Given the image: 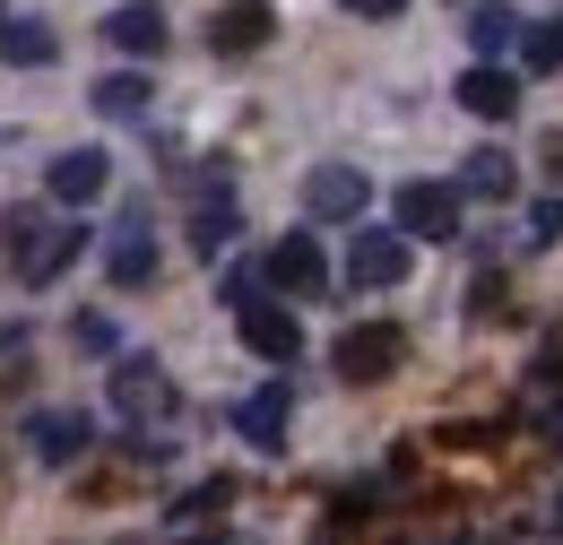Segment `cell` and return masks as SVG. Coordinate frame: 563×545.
<instances>
[{
    "label": "cell",
    "mask_w": 563,
    "mask_h": 545,
    "mask_svg": "<svg viewBox=\"0 0 563 545\" xmlns=\"http://www.w3.org/2000/svg\"><path fill=\"white\" fill-rule=\"evenodd\" d=\"M78 252H87V234H78L70 216H44V208H18L9 216V269L26 277V286H53Z\"/></svg>",
    "instance_id": "cell-1"
},
{
    "label": "cell",
    "mask_w": 563,
    "mask_h": 545,
    "mask_svg": "<svg viewBox=\"0 0 563 545\" xmlns=\"http://www.w3.org/2000/svg\"><path fill=\"white\" fill-rule=\"evenodd\" d=\"M399 355H408V330L399 321H355L347 338H339V381H390L399 372Z\"/></svg>",
    "instance_id": "cell-2"
},
{
    "label": "cell",
    "mask_w": 563,
    "mask_h": 545,
    "mask_svg": "<svg viewBox=\"0 0 563 545\" xmlns=\"http://www.w3.org/2000/svg\"><path fill=\"white\" fill-rule=\"evenodd\" d=\"M113 415H131V424H165L174 415V381H165L156 355H122L113 364Z\"/></svg>",
    "instance_id": "cell-3"
},
{
    "label": "cell",
    "mask_w": 563,
    "mask_h": 545,
    "mask_svg": "<svg viewBox=\"0 0 563 545\" xmlns=\"http://www.w3.org/2000/svg\"><path fill=\"white\" fill-rule=\"evenodd\" d=\"M399 234L408 243H451L460 234V182H408L399 191Z\"/></svg>",
    "instance_id": "cell-4"
},
{
    "label": "cell",
    "mask_w": 563,
    "mask_h": 545,
    "mask_svg": "<svg viewBox=\"0 0 563 545\" xmlns=\"http://www.w3.org/2000/svg\"><path fill=\"white\" fill-rule=\"evenodd\" d=\"M364 200H373V182H364L355 165H312V174H303V208H312L321 225H347V216H364Z\"/></svg>",
    "instance_id": "cell-5"
},
{
    "label": "cell",
    "mask_w": 563,
    "mask_h": 545,
    "mask_svg": "<svg viewBox=\"0 0 563 545\" xmlns=\"http://www.w3.org/2000/svg\"><path fill=\"white\" fill-rule=\"evenodd\" d=\"M261 269H269L278 294H303V303H312V294H330V260H321V243H312V234L269 243V260H261Z\"/></svg>",
    "instance_id": "cell-6"
},
{
    "label": "cell",
    "mask_w": 563,
    "mask_h": 545,
    "mask_svg": "<svg viewBox=\"0 0 563 545\" xmlns=\"http://www.w3.org/2000/svg\"><path fill=\"white\" fill-rule=\"evenodd\" d=\"M286 415H295V390L269 381V390H252V399L234 408V433H243L252 451H286Z\"/></svg>",
    "instance_id": "cell-7"
},
{
    "label": "cell",
    "mask_w": 563,
    "mask_h": 545,
    "mask_svg": "<svg viewBox=\"0 0 563 545\" xmlns=\"http://www.w3.org/2000/svg\"><path fill=\"white\" fill-rule=\"evenodd\" d=\"M53 200L62 208H87V200H104V182H113V165H104V147H70V156H53Z\"/></svg>",
    "instance_id": "cell-8"
},
{
    "label": "cell",
    "mask_w": 563,
    "mask_h": 545,
    "mask_svg": "<svg viewBox=\"0 0 563 545\" xmlns=\"http://www.w3.org/2000/svg\"><path fill=\"white\" fill-rule=\"evenodd\" d=\"M460 104H468L477 122H511V113H520V78L477 62V69H460Z\"/></svg>",
    "instance_id": "cell-9"
},
{
    "label": "cell",
    "mask_w": 563,
    "mask_h": 545,
    "mask_svg": "<svg viewBox=\"0 0 563 545\" xmlns=\"http://www.w3.org/2000/svg\"><path fill=\"white\" fill-rule=\"evenodd\" d=\"M269 35H278L269 0H225V9H217V26H209V44H217V53H261Z\"/></svg>",
    "instance_id": "cell-10"
},
{
    "label": "cell",
    "mask_w": 563,
    "mask_h": 545,
    "mask_svg": "<svg viewBox=\"0 0 563 545\" xmlns=\"http://www.w3.org/2000/svg\"><path fill=\"white\" fill-rule=\"evenodd\" d=\"M347 277L355 286H399V277H408V234H355Z\"/></svg>",
    "instance_id": "cell-11"
},
{
    "label": "cell",
    "mask_w": 563,
    "mask_h": 545,
    "mask_svg": "<svg viewBox=\"0 0 563 545\" xmlns=\"http://www.w3.org/2000/svg\"><path fill=\"white\" fill-rule=\"evenodd\" d=\"M87 442H96V415H35V424H26V451L53 459V468H70Z\"/></svg>",
    "instance_id": "cell-12"
},
{
    "label": "cell",
    "mask_w": 563,
    "mask_h": 545,
    "mask_svg": "<svg viewBox=\"0 0 563 545\" xmlns=\"http://www.w3.org/2000/svg\"><path fill=\"white\" fill-rule=\"evenodd\" d=\"M243 346L269 355V364H286V355L303 346V330H295V312H278V303H252V312H243Z\"/></svg>",
    "instance_id": "cell-13"
},
{
    "label": "cell",
    "mask_w": 563,
    "mask_h": 545,
    "mask_svg": "<svg viewBox=\"0 0 563 545\" xmlns=\"http://www.w3.org/2000/svg\"><path fill=\"white\" fill-rule=\"evenodd\" d=\"M104 35H113L122 53H165V9L131 0V9H113V18H104Z\"/></svg>",
    "instance_id": "cell-14"
},
{
    "label": "cell",
    "mask_w": 563,
    "mask_h": 545,
    "mask_svg": "<svg viewBox=\"0 0 563 545\" xmlns=\"http://www.w3.org/2000/svg\"><path fill=\"white\" fill-rule=\"evenodd\" d=\"M96 113H104V122L147 113V69H113V78H96Z\"/></svg>",
    "instance_id": "cell-15"
},
{
    "label": "cell",
    "mask_w": 563,
    "mask_h": 545,
    "mask_svg": "<svg viewBox=\"0 0 563 545\" xmlns=\"http://www.w3.org/2000/svg\"><path fill=\"white\" fill-rule=\"evenodd\" d=\"M0 62H53V26L44 18H0Z\"/></svg>",
    "instance_id": "cell-16"
},
{
    "label": "cell",
    "mask_w": 563,
    "mask_h": 545,
    "mask_svg": "<svg viewBox=\"0 0 563 545\" xmlns=\"http://www.w3.org/2000/svg\"><path fill=\"white\" fill-rule=\"evenodd\" d=\"M113 277H122V286H147V277H156V243H147V225H140V216H131V225L113 234Z\"/></svg>",
    "instance_id": "cell-17"
},
{
    "label": "cell",
    "mask_w": 563,
    "mask_h": 545,
    "mask_svg": "<svg viewBox=\"0 0 563 545\" xmlns=\"http://www.w3.org/2000/svg\"><path fill=\"white\" fill-rule=\"evenodd\" d=\"M511 182H520V174H511V156H503V147H477V156H468V174H460V191H477V200H511Z\"/></svg>",
    "instance_id": "cell-18"
},
{
    "label": "cell",
    "mask_w": 563,
    "mask_h": 545,
    "mask_svg": "<svg viewBox=\"0 0 563 545\" xmlns=\"http://www.w3.org/2000/svg\"><path fill=\"white\" fill-rule=\"evenodd\" d=\"M234 225H243V208H234V200H200V208H191V252H225Z\"/></svg>",
    "instance_id": "cell-19"
},
{
    "label": "cell",
    "mask_w": 563,
    "mask_h": 545,
    "mask_svg": "<svg viewBox=\"0 0 563 545\" xmlns=\"http://www.w3.org/2000/svg\"><path fill=\"white\" fill-rule=\"evenodd\" d=\"M225 502H234V485L209 477V485H191V493H183V502H174L165 520H174V529H191V520H209V511H225Z\"/></svg>",
    "instance_id": "cell-20"
},
{
    "label": "cell",
    "mask_w": 563,
    "mask_h": 545,
    "mask_svg": "<svg viewBox=\"0 0 563 545\" xmlns=\"http://www.w3.org/2000/svg\"><path fill=\"white\" fill-rule=\"evenodd\" d=\"M520 62H529V69H563V18H547V26L520 35Z\"/></svg>",
    "instance_id": "cell-21"
},
{
    "label": "cell",
    "mask_w": 563,
    "mask_h": 545,
    "mask_svg": "<svg viewBox=\"0 0 563 545\" xmlns=\"http://www.w3.org/2000/svg\"><path fill=\"white\" fill-rule=\"evenodd\" d=\"M70 338L87 346V355H113V321H104V312H78V321H70Z\"/></svg>",
    "instance_id": "cell-22"
},
{
    "label": "cell",
    "mask_w": 563,
    "mask_h": 545,
    "mask_svg": "<svg viewBox=\"0 0 563 545\" xmlns=\"http://www.w3.org/2000/svg\"><path fill=\"white\" fill-rule=\"evenodd\" d=\"M468 35H477V44H511V9H477V18H468Z\"/></svg>",
    "instance_id": "cell-23"
},
{
    "label": "cell",
    "mask_w": 563,
    "mask_h": 545,
    "mask_svg": "<svg viewBox=\"0 0 563 545\" xmlns=\"http://www.w3.org/2000/svg\"><path fill=\"white\" fill-rule=\"evenodd\" d=\"M555 234H563V200H547L538 216H529V243H555Z\"/></svg>",
    "instance_id": "cell-24"
},
{
    "label": "cell",
    "mask_w": 563,
    "mask_h": 545,
    "mask_svg": "<svg viewBox=\"0 0 563 545\" xmlns=\"http://www.w3.org/2000/svg\"><path fill=\"white\" fill-rule=\"evenodd\" d=\"M355 18H399V9H408V0H347Z\"/></svg>",
    "instance_id": "cell-25"
},
{
    "label": "cell",
    "mask_w": 563,
    "mask_h": 545,
    "mask_svg": "<svg viewBox=\"0 0 563 545\" xmlns=\"http://www.w3.org/2000/svg\"><path fill=\"white\" fill-rule=\"evenodd\" d=\"M183 545H217V537H183Z\"/></svg>",
    "instance_id": "cell-26"
},
{
    "label": "cell",
    "mask_w": 563,
    "mask_h": 545,
    "mask_svg": "<svg viewBox=\"0 0 563 545\" xmlns=\"http://www.w3.org/2000/svg\"><path fill=\"white\" fill-rule=\"evenodd\" d=\"M555 529H563V511H555Z\"/></svg>",
    "instance_id": "cell-27"
}]
</instances>
